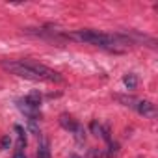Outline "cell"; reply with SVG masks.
Instances as JSON below:
<instances>
[{
	"label": "cell",
	"instance_id": "obj_4",
	"mask_svg": "<svg viewBox=\"0 0 158 158\" xmlns=\"http://www.w3.org/2000/svg\"><path fill=\"white\" fill-rule=\"evenodd\" d=\"M136 112L139 114V115H143V117H156V106L151 102V101H138L136 102Z\"/></svg>",
	"mask_w": 158,
	"mask_h": 158
},
{
	"label": "cell",
	"instance_id": "obj_2",
	"mask_svg": "<svg viewBox=\"0 0 158 158\" xmlns=\"http://www.w3.org/2000/svg\"><path fill=\"white\" fill-rule=\"evenodd\" d=\"M69 37L78 43H88L106 50H121L130 45V39L123 34H104L99 30H76L69 34Z\"/></svg>",
	"mask_w": 158,
	"mask_h": 158
},
{
	"label": "cell",
	"instance_id": "obj_10",
	"mask_svg": "<svg viewBox=\"0 0 158 158\" xmlns=\"http://www.w3.org/2000/svg\"><path fill=\"white\" fill-rule=\"evenodd\" d=\"M10 145H11V138H10V136H4L2 141H0V149L6 151V149H10Z\"/></svg>",
	"mask_w": 158,
	"mask_h": 158
},
{
	"label": "cell",
	"instance_id": "obj_7",
	"mask_svg": "<svg viewBox=\"0 0 158 158\" xmlns=\"http://www.w3.org/2000/svg\"><path fill=\"white\" fill-rule=\"evenodd\" d=\"M15 132H17V149H26V130L21 125H15Z\"/></svg>",
	"mask_w": 158,
	"mask_h": 158
},
{
	"label": "cell",
	"instance_id": "obj_8",
	"mask_svg": "<svg viewBox=\"0 0 158 158\" xmlns=\"http://www.w3.org/2000/svg\"><path fill=\"white\" fill-rule=\"evenodd\" d=\"M37 158H50L48 139H41V145H39V149H37Z\"/></svg>",
	"mask_w": 158,
	"mask_h": 158
},
{
	"label": "cell",
	"instance_id": "obj_1",
	"mask_svg": "<svg viewBox=\"0 0 158 158\" xmlns=\"http://www.w3.org/2000/svg\"><path fill=\"white\" fill-rule=\"evenodd\" d=\"M2 69L10 71L15 76L26 78V80H34V82H50V84H63L65 82V78L58 71H54L43 63L32 61V60L2 61Z\"/></svg>",
	"mask_w": 158,
	"mask_h": 158
},
{
	"label": "cell",
	"instance_id": "obj_12",
	"mask_svg": "<svg viewBox=\"0 0 158 158\" xmlns=\"http://www.w3.org/2000/svg\"><path fill=\"white\" fill-rule=\"evenodd\" d=\"M71 158H80V156H71Z\"/></svg>",
	"mask_w": 158,
	"mask_h": 158
},
{
	"label": "cell",
	"instance_id": "obj_5",
	"mask_svg": "<svg viewBox=\"0 0 158 158\" xmlns=\"http://www.w3.org/2000/svg\"><path fill=\"white\" fill-rule=\"evenodd\" d=\"M89 130H91V134H95L97 138H102V139L110 141V130H108V127L101 125L99 121H91V125H89Z\"/></svg>",
	"mask_w": 158,
	"mask_h": 158
},
{
	"label": "cell",
	"instance_id": "obj_11",
	"mask_svg": "<svg viewBox=\"0 0 158 158\" xmlns=\"http://www.w3.org/2000/svg\"><path fill=\"white\" fill-rule=\"evenodd\" d=\"M13 158H26V152H24L23 149H17V151L13 152Z\"/></svg>",
	"mask_w": 158,
	"mask_h": 158
},
{
	"label": "cell",
	"instance_id": "obj_9",
	"mask_svg": "<svg viewBox=\"0 0 158 158\" xmlns=\"http://www.w3.org/2000/svg\"><path fill=\"white\" fill-rule=\"evenodd\" d=\"M123 84L128 88V89H136L138 88V76L136 74H127L123 78Z\"/></svg>",
	"mask_w": 158,
	"mask_h": 158
},
{
	"label": "cell",
	"instance_id": "obj_6",
	"mask_svg": "<svg viewBox=\"0 0 158 158\" xmlns=\"http://www.w3.org/2000/svg\"><path fill=\"white\" fill-rule=\"evenodd\" d=\"M21 102L26 104V106H30V108H34V110H39V106H41V93H39V91H32V93H28Z\"/></svg>",
	"mask_w": 158,
	"mask_h": 158
},
{
	"label": "cell",
	"instance_id": "obj_3",
	"mask_svg": "<svg viewBox=\"0 0 158 158\" xmlns=\"http://www.w3.org/2000/svg\"><path fill=\"white\" fill-rule=\"evenodd\" d=\"M60 125H61L65 130H69L71 134H74L78 139L84 138V128H82V125L78 123L74 117H71V115H67V114H61V115H60Z\"/></svg>",
	"mask_w": 158,
	"mask_h": 158
}]
</instances>
